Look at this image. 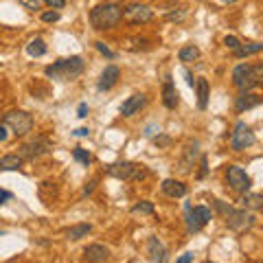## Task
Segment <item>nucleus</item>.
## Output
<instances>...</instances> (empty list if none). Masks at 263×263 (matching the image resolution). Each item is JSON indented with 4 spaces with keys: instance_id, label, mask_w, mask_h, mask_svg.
<instances>
[{
    "instance_id": "obj_39",
    "label": "nucleus",
    "mask_w": 263,
    "mask_h": 263,
    "mask_svg": "<svg viewBox=\"0 0 263 263\" xmlns=\"http://www.w3.org/2000/svg\"><path fill=\"white\" fill-rule=\"evenodd\" d=\"M94 187H97V180H90L86 184V189H83V195H90L92 191H94Z\"/></svg>"
},
{
    "instance_id": "obj_41",
    "label": "nucleus",
    "mask_w": 263,
    "mask_h": 263,
    "mask_svg": "<svg viewBox=\"0 0 263 263\" xmlns=\"http://www.w3.org/2000/svg\"><path fill=\"white\" fill-rule=\"evenodd\" d=\"M208 171V163H206V156H202V169H200V178H204Z\"/></svg>"
},
{
    "instance_id": "obj_24",
    "label": "nucleus",
    "mask_w": 263,
    "mask_h": 263,
    "mask_svg": "<svg viewBox=\"0 0 263 263\" xmlns=\"http://www.w3.org/2000/svg\"><path fill=\"white\" fill-rule=\"evenodd\" d=\"M187 156L182 158V163H180V171H191V167H193V163H195V156H197V143H193V145H187Z\"/></svg>"
},
{
    "instance_id": "obj_5",
    "label": "nucleus",
    "mask_w": 263,
    "mask_h": 263,
    "mask_svg": "<svg viewBox=\"0 0 263 263\" xmlns=\"http://www.w3.org/2000/svg\"><path fill=\"white\" fill-rule=\"evenodd\" d=\"M107 176L116 178V180H143L147 176V169L143 165H136V163H114L107 167Z\"/></svg>"
},
{
    "instance_id": "obj_12",
    "label": "nucleus",
    "mask_w": 263,
    "mask_h": 263,
    "mask_svg": "<svg viewBox=\"0 0 263 263\" xmlns=\"http://www.w3.org/2000/svg\"><path fill=\"white\" fill-rule=\"evenodd\" d=\"M83 259L90 263H103L110 259V248H105L103 243H90V246L83 250Z\"/></svg>"
},
{
    "instance_id": "obj_40",
    "label": "nucleus",
    "mask_w": 263,
    "mask_h": 263,
    "mask_svg": "<svg viewBox=\"0 0 263 263\" xmlns=\"http://www.w3.org/2000/svg\"><path fill=\"white\" fill-rule=\"evenodd\" d=\"M182 16H184V9H180V11H173V14L167 16V20H180Z\"/></svg>"
},
{
    "instance_id": "obj_9",
    "label": "nucleus",
    "mask_w": 263,
    "mask_h": 263,
    "mask_svg": "<svg viewBox=\"0 0 263 263\" xmlns=\"http://www.w3.org/2000/svg\"><path fill=\"white\" fill-rule=\"evenodd\" d=\"M211 219H213L211 208H206V206L191 208V206H187V228H189V232H200L208 222H211Z\"/></svg>"
},
{
    "instance_id": "obj_35",
    "label": "nucleus",
    "mask_w": 263,
    "mask_h": 263,
    "mask_svg": "<svg viewBox=\"0 0 263 263\" xmlns=\"http://www.w3.org/2000/svg\"><path fill=\"white\" fill-rule=\"evenodd\" d=\"M77 116H79V118L88 116V103H79V107H77Z\"/></svg>"
},
{
    "instance_id": "obj_8",
    "label": "nucleus",
    "mask_w": 263,
    "mask_h": 263,
    "mask_svg": "<svg viewBox=\"0 0 263 263\" xmlns=\"http://www.w3.org/2000/svg\"><path fill=\"white\" fill-rule=\"evenodd\" d=\"M254 132L248 127L243 121H239L235 125V129H232V136H230V147L235 149V152H243V149L252 147L254 145Z\"/></svg>"
},
{
    "instance_id": "obj_20",
    "label": "nucleus",
    "mask_w": 263,
    "mask_h": 263,
    "mask_svg": "<svg viewBox=\"0 0 263 263\" xmlns=\"http://www.w3.org/2000/svg\"><path fill=\"white\" fill-rule=\"evenodd\" d=\"M195 88H197V107L200 110H206L208 103V79H195Z\"/></svg>"
},
{
    "instance_id": "obj_22",
    "label": "nucleus",
    "mask_w": 263,
    "mask_h": 263,
    "mask_svg": "<svg viewBox=\"0 0 263 263\" xmlns=\"http://www.w3.org/2000/svg\"><path fill=\"white\" fill-rule=\"evenodd\" d=\"M22 167V158L18 154H9V156L0 158V169L3 171H18Z\"/></svg>"
},
{
    "instance_id": "obj_42",
    "label": "nucleus",
    "mask_w": 263,
    "mask_h": 263,
    "mask_svg": "<svg viewBox=\"0 0 263 263\" xmlns=\"http://www.w3.org/2000/svg\"><path fill=\"white\" fill-rule=\"evenodd\" d=\"M3 141H7V125L0 123V143Z\"/></svg>"
},
{
    "instance_id": "obj_29",
    "label": "nucleus",
    "mask_w": 263,
    "mask_h": 263,
    "mask_svg": "<svg viewBox=\"0 0 263 263\" xmlns=\"http://www.w3.org/2000/svg\"><path fill=\"white\" fill-rule=\"evenodd\" d=\"M239 44H241V42H239V40L235 38V35H226V38H224V46H226V49L237 51V49H239Z\"/></svg>"
},
{
    "instance_id": "obj_1",
    "label": "nucleus",
    "mask_w": 263,
    "mask_h": 263,
    "mask_svg": "<svg viewBox=\"0 0 263 263\" xmlns=\"http://www.w3.org/2000/svg\"><path fill=\"white\" fill-rule=\"evenodd\" d=\"M83 68H86V62L79 55H73V57L59 59L53 66H46L44 75L55 81H70V79H77L83 73Z\"/></svg>"
},
{
    "instance_id": "obj_25",
    "label": "nucleus",
    "mask_w": 263,
    "mask_h": 263,
    "mask_svg": "<svg viewBox=\"0 0 263 263\" xmlns=\"http://www.w3.org/2000/svg\"><path fill=\"white\" fill-rule=\"evenodd\" d=\"M27 53L31 57H42L46 53V44H44V40L42 38H35V40H31L27 44Z\"/></svg>"
},
{
    "instance_id": "obj_18",
    "label": "nucleus",
    "mask_w": 263,
    "mask_h": 263,
    "mask_svg": "<svg viewBox=\"0 0 263 263\" xmlns=\"http://www.w3.org/2000/svg\"><path fill=\"white\" fill-rule=\"evenodd\" d=\"M163 191L169 197H184L187 195V184H182L180 180H173V178H167L163 182Z\"/></svg>"
},
{
    "instance_id": "obj_36",
    "label": "nucleus",
    "mask_w": 263,
    "mask_h": 263,
    "mask_svg": "<svg viewBox=\"0 0 263 263\" xmlns=\"http://www.w3.org/2000/svg\"><path fill=\"white\" fill-rule=\"evenodd\" d=\"M9 200H14V193H9V191H0V204H7Z\"/></svg>"
},
{
    "instance_id": "obj_37",
    "label": "nucleus",
    "mask_w": 263,
    "mask_h": 263,
    "mask_svg": "<svg viewBox=\"0 0 263 263\" xmlns=\"http://www.w3.org/2000/svg\"><path fill=\"white\" fill-rule=\"evenodd\" d=\"M44 3H46V5H51L53 9H62L64 5H66V0H44Z\"/></svg>"
},
{
    "instance_id": "obj_38",
    "label": "nucleus",
    "mask_w": 263,
    "mask_h": 263,
    "mask_svg": "<svg viewBox=\"0 0 263 263\" xmlns=\"http://www.w3.org/2000/svg\"><path fill=\"white\" fill-rule=\"evenodd\" d=\"M88 134H90V129H88V127H79V129H75V136H77V139H86Z\"/></svg>"
},
{
    "instance_id": "obj_27",
    "label": "nucleus",
    "mask_w": 263,
    "mask_h": 263,
    "mask_svg": "<svg viewBox=\"0 0 263 263\" xmlns=\"http://www.w3.org/2000/svg\"><path fill=\"white\" fill-rule=\"evenodd\" d=\"M73 158L77 160V163H81L83 167H88L90 165V154H88V149H83V147H77V149H73Z\"/></svg>"
},
{
    "instance_id": "obj_33",
    "label": "nucleus",
    "mask_w": 263,
    "mask_h": 263,
    "mask_svg": "<svg viewBox=\"0 0 263 263\" xmlns=\"http://www.w3.org/2000/svg\"><path fill=\"white\" fill-rule=\"evenodd\" d=\"M59 11H46V14H42V20L44 22H57L59 20Z\"/></svg>"
},
{
    "instance_id": "obj_34",
    "label": "nucleus",
    "mask_w": 263,
    "mask_h": 263,
    "mask_svg": "<svg viewBox=\"0 0 263 263\" xmlns=\"http://www.w3.org/2000/svg\"><path fill=\"white\" fill-rule=\"evenodd\" d=\"M158 132H160V125H156V123L147 125V127H145V136H147V139H152V136H156Z\"/></svg>"
},
{
    "instance_id": "obj_32",
    "label": "nucleus",
    "mask_w": 263,
    "mask_h": 263,
    "mask_svg": "<svg viewBox=\"0 0 263 263\" xmlns=\"http://www.w3.org/2000/svg\"><path fill=\"white\" fill-rule=\"evenodd\" d=\"M154 143H156L158 147H169V145H171V139H169V136H165V134H160V132H158V136L154 139Z\"/></svg>"
},
{
    "instance_id": "obj_28",
    "label": "nucleus",
    "mask_w": 263,
    "mask_h": 263,
    "mask_svg": "<svg viewBox=\"0 0 263 263\" xmlns=\"http://www.w3.org/2000/svg\"><path fill=\"white\" fill-rule=\"evenodd\" d=\"M134 213H141V215H154V204L152 202H139V204H134V208H132Z\"/></svg>"
},
{
    "instance_id": "obj_6",
    "label": "nucleus",
    "mask_w": 263,
    "mask_h": 263,
    "mask_svg": "<svg viewBox=\"0 0 263 263\" xmlns=\"http://www.w3.org/2000/svg\"><path fill=\"white\" fill-rule=\"evenodd\" d=\"M5 125L11 127L16 136H27L33 129V116L25 110H11L5 114Z\"/></svg>"
},
{
    "instance_id": "obj_2",
    "label": "nucleus",
    "mask_w": 263,
    "mask_h": 263,
    "mask_svg": "<svg viewBox=\"0 0 263 263\" xmlns=\"http://www.w3.org/2000/svg\"><path fill=\"white\" fill-rule=\"evenodd\" d=\"M215 208L224 215V222L230 230L235 232H246L254 226V215L248 213L246 208H232V206H226L224 202L215 200Z\"/></svg>"
},
{
    "instance_id": "obj_13",
    "label": "nucleus",
    "mask_w": 263,
    "mask_h": 263,
    "mask_svg": "<svg viewBox=\"0 0 263 263\" xmlns=\"http://www.w3.org/2000/svg\"><path fill=\"white\" fill-rule=\"evenodd\" d=\"M118 77H121V70L118 66H105V70L101 73V79H99V90H110V88L116 86Z\"/></svg>"
},
{
    "instance_id": "obj_46",
    "label": "nucleus",
    "mask_w": 263,
    "mask_h": 263,
    "mask_svg": "<svg viewBox=\"0 0 263 263\" xmlns=\"http://www.w3.org/2000/svg\"><path fill=\"white\" fill-rule=\"evenodd\" d=\"M0 237H3V230H0Z\"/></svg>"
},
{
    "instance_id": "obj_45",
    "label": "nucleus",
    "mask_w": 263,
    "mask_h": 263,
    "mask_svg": "<svg viewBox=\"0 0 263 263\" xmlns=\"http://www.w3.org/2000/svg\"><path fill=\"white\" fill-rule=\"evenodd\" d=\"M224 3H228V5H232V3H237V0H224Z\"/></svg>"
},
{
    "instance_id": "obj_4",
    "label": "nucleus",
    "mask_w": 263,
    "mask_h": 263,
    "mask_svg": "<svg viewBox=\"0 0 263 263\" xmlns=\"http://www.w3.org/2000/svg\"><path fill=\"white\" fill-rule=\"evenodd\" d=\"M263 79V64H239L235 66V70H232V83L239 88L241 92L246 90H252L256 88Z\"/></svg>"
},
{
    "instance_id": "obj_7",
    "label": "nucleus",
    "mask_w": 263,
    "mask_h": 263,
    "mask_svg": "<svg viewBox=\"0 0 263 263\" xmlns=\"http://www.w3.org/2000/svg\"><path fill=\"white\" fill-rule=\"evenodd\" d=\"M53 149V143L51 139H46V136H38V139H33L31 143H25V145L20 147V158L22 160H35L40 156H44V154H49Z\"/></svg>"
},
{
    "instance_id": "obj_44",
    "label": "nucleus",
    "mask_w": 263,
    "mask_h": 263,
    "mask_svg": "<svg viewBox=\"0 0 263 263\" xmlns=\"http://www.w3.org/2000/svg\"><path fill=\"white\" fill-rule=\"evenodd\" d=\"M189 261H193V254L187 252V254H182L180 259H178V263H189Z\"/></svg>"
},
{
    "instance_id": "obj_14",
    "label": "nucleus",
    "mask_w": 263,
    "mask_h": 263,
    "mask_svg": "<svg viewBox=\"0 0 263 263\" xmlns=\"http://www.w3.org/2000/svg\"><path fill=\"white\" fill-rule=\"evenodd\" d=\"M147 256H149V261H158V263L167 261V250H165L163 243H160L158 237L147 239Z\"/></svg>"
},
{
    "instance_id": "obj_30",
    "label": "nucleus",
    "mask_w": 263,
    "mask_h": 263,
    "mask_svg": "<svg viewBox=\"0 0 263 263\" xmlns=\"http://www.w3.org/2000/svg\"><path fill=\"white\" fill-rule=\"evenodd\" d=\"M94 46H97V51L101 53V55H105L107 59H114V53H112L110 49H107V46L103 44V42H94Z\"/></svg>"
},
{
    "instance_id": "obj_15",
    "label": "nucleus",
    "mask_w": 263,
    "mask_h": 263,
    "mask_svg": "<svg viewBox=\"0 0 263 263\" xmlns=\"http://www.w3.org/2000/svg\"><path fill=\"white\" fill-rule=\"evenodd\" d=\"M145 103H147L145 94H141V92L139 94H132V97L121 105V114L123 116H134L136 112H141V107L145 105Z\"/></svg>"
},
{
    "instance_id": "obj_19",
    "label": "nucleus",
    "mask_w": 263,
    "mask_h": 263,
    "mask_svg": "<svg viewBox=\"0 0 263 263\" xmlns=\"http://www.w3.org/2000/svg\"><path fill=\"white\" fill-rule=\"evenodd\" d=\"M239 202H241V206L246 208V211H259L263 206V197L259 193H250V191H243V195Z\"/></svg>"
},
{
    "instance_id": "obj_23",
    "label": "nucleus",
    "mask_w": 263,
    "mask_h": 263,
    "mask_svg": "<svg viewBox=\"0 0 263 263\" xmlns=\"http://www.w3.org/2000/svg\"><path fill=\"white\" fill-rule=\"evenodd\" d=\"M263 51V44L259 42H250V44H239V49L235 51V55L241 59V57H250V55H256V53Z\"/></svg>"
},
{
    "instance_id": "obj_16",
    "label": "nucleus",
    "mask_w": 263,
    "mask_h": 263,
    "mask_svg": "<svg viewBox=\"0 0 263 263\" xmlns=\"http://www.w3.org/2000/svg\"><path fill=\"white\" fill-rule=\"evenodd\" d=\"M163 103H165V107H169V110H176L178 103H180V97H178V90H176V86H173L171 77H167V79H165V86H163Z\"/></svg>"
},
{
    "instance_id": "obj_43",
    "label": "nucleus",
    "mask_w": 263,
    "mask_h": 263,
    "mask_svg": "<svg viewBox=\"0 0 263 263\" xmlns=\"http://www.w3.org/2000/svg\"><path fill=\"white\" fill-rule=\"evenodd\" d=\"M184 77H187V83H189V86H191V88H193V86H195V77H193V75H191V73H189V70H184Z\"/></svg>"
},
{
    "instance_id": "obj_10",
    "label": "nucleus",
    "mask_w": 263,
    "mask_h": 263,
    "mask_svg": "<svg viewBox=\"0 0 263 263\" xmlns=\"http://www.w3.org/2000/svg\"><path fill=\"white\" fill-rule=\"evenodd\" d=\"M123 18L129 22V25H147V22L154 18V9L147 7V5H141V3H132L125 7Z\"/></svg>"
},
{
    "instance_id": "obj_31",
    "label": "nucleus",
    "mask_w": 263,
    "mask_h": 263,
    "mask_svg": "<svg viewBox=\"0 0 263 263\" xmlns=\"http://www.w3.org/2000/svg\"><path fill=\"white\" fill-rule=\"evenodd\" d=\"M18 5H22V7L29 9V11L40 9V0H18Z\"/></svg>"
},
{
    "instance_id": "obj_21",
    "label": "nucleus",
    "mask_w": 263,
    "mask_h": 263,
    "mask_svg": "<svg viewBox=\"0 0 263 263\" xmlns=\"http://www.w3.org/2000/svg\"><path fill=\"white\" fill-rule=\"evenodd\" d=\"M90 230H92L90 224H77V226H70V228L66 230V237L73 239V241H79V239L90 235Z\"/></svg>"
},
{
    "instance_id": "obj_11",
    "label": "nucleus",
    "mask_w": 263,
    "mask_h": 263,
    "mask_svg": "<svg viewBox=\"0 0 263 263\" xmlns=\"http://www.w3.org/2000/svg\"><path fill=\"white\" fill-rule=\"evenodd\" d=\"M226 182H228V187L232 191H237V193H243V191H250V184H252V180H250V176L246 171L241 169V167H228V171H226Z\"/></svg>"
},
{
    "instance_id": "obj_17",
    "label": "nucleus",
    "mask_w": 263,
    "mask_h": 263,
    "mask_svg": "<svg viewBox=\"0 0 263 263\" xmlns=\"http://www.w3.org/2000/svg\"><path fill=\"white\" fill-rule=\"evenodd\" d=\"M261 103V97H256V94H252L250 90H246V92H241L237 97V101H235V110L241 114V112H248V110H252V107H256Z\"/></svg>"
},
{
    "instance_id": "obj_3",
    "label": "nucleus",
    "mask_w": 263,
    "mask_h": 263,
    "mask_svg": "<svg viewBox=\"0 0 263 263\" xmlns=\"http://www.w3.org/2000/svg\"><path fill=\"white\" fill-rule=\"evenodd\" d=\"M123 18V9L114 3H105V5H97L90 11V25L97 31H105V29H114Z\"/></svg>"
},
{
    "instance_id": "obj_26",
    "label": "nucleus",
    "mask_w": 263,
    "mask_h": 263,
    "mask_svg": "<svg viewBox=\"0 0 263 263\" xmlns=\"http://www.w3.org/2000/svg\"><path fill=\"white\" fill-rule=\"evenodd\" d=\"M178 57H180V62H195V59L200 57V49H197L195 44H187L180 49Z\"/></svg>"
}]
</instances>
